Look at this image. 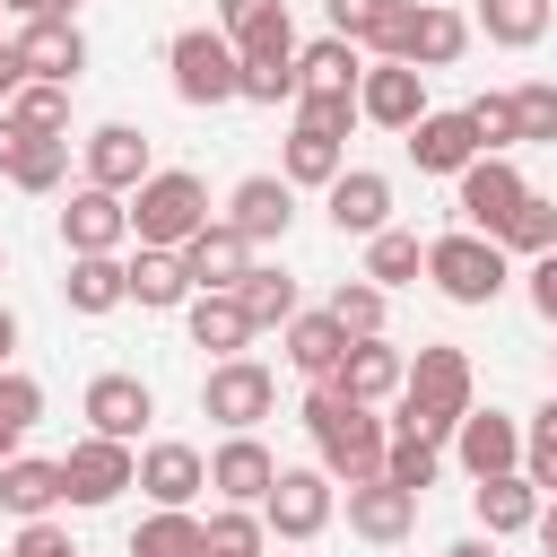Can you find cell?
I'll list each match as a JSON object with an SVG mask.
<instances>
[{
    "label": "cell",
    "instance_id": "cell-1",
    "mask_svg": "<svg viewBox=\"0 0 557 557\" xmlns=\"http://www.w3.org/2000/svg\"><path fill=\"white\" fill-rule=\"evenodd\" d=\"M305 435H313V453H322V470L331 479H383V453H392V426L366 409V400H339L331 383H313V400H305Z\"/></svg>",
    "mask_w": 557,
    "mask_h": 557
},
{
    "label": "cell",
    "instance_id": "cell-2",
    "mask_svg": "<svg viewBox=\"0 0 557 557\" xmlns=\"http://www.w3.org/2000/svg\"><path fill=\"white\" fill-rule=\"evenodd\" d=\"M461 418H470V357L461 348H418V366L400 383V435L453 444Z\"/></svg>",
    "mask_w": 557,
    "mask_h": 557
},
{
    "label": "cell",
    "instance_id": "cell-3",
    "mask_svg": "<svg viewBox=\"0 0 557 557\" xmlns=\"http://www.w3.org/2000/svg\"><path fill=\"white\" fill-rule=\"evenodd\" d=\"M200 226H209V183H200V174L165 165V174H148V183L131 191V235H139V244H157V252H183Z\"/></svg>",
    "mask_w": 557,
    "mask_h": 557
},
{
    "label": "cell",
    "instance_id": "cell-4",
    "mask_svg": "<svg viewBox=\"0 0 557 557\" xmlns=\"http://www.w3.org/2000/svg\"><path fill=\"white\" fill-rule=\"evenodd\" d=\"M165 61H174V96L183 104H235L244 96V52L218 26H183Z\"/></svg>",
    "mask_w": 557,
    "mask_h": 557
},
{
    "label": "cell",
    "instance_id": "cell-5",
    "mask_svg": "<svg viewBox=\"0 0 557 557\" xmlns=\"http://www.w3.org/2000/svg\"><path fill=\"white\" fill-rule=\"evenodd\" d=\"M426 278L453 296V305H496L505 296V244L496 235H435L426 244Z\"/></svg>",
    "mask_w": 557,
    "mask_h": 557
},
{
    "label": "cell",
    "instance_id": "cell-6",
    "mask_svg": "<svg viewBox=\"0 0 557 557\" xmlns=\"http://www.w3.org/2000/svg\"><path fill=\"white\" fill-rule=\"evenodd\" d=\"M200 409H209L226 435H252V426L278 409V383H270V366H261V357H226V366H209Z\"/></svg>",
    "mask_w": 557,
    "mask_h": 557
},
{
    "label": "cell",
    "instance_id": "cell-7",
    "mask_svg": "<svg viewBox=\"0 0 557 557\" xmlns=\"http://www.w3.org/2000/svg\"><path fill=\"white\" fill-rule=\"evenodd\" d=\"M357 113L409 139V131L426 122V70H409V61H366V78H357Z\"/></svg>",
    "mask_w": 557,
    "mask_h": 557
},
{
    "label": "cell",
    "instance_id": "cell-8",
    "mask_svg": "<svg viewBox=\"0 0 557 557\" xmlns=\"http://www.w3.org/2000/svg\"><path fill=\"white\" fill-rule=\"evenodd\" d=\"M252 270H261V261H252V235H235L226 218L200 226V235L183 244V278H191V296H235Z\"/></svg>",
    "mask_w": 557,
    "mask_h": 557
},
{
    "label": "cell",
    "instance_id": "cell-9",
    "mask_svg": "<svg viewBox=\"0 0 557 557\" xmlns=\"http://www.w3.org/2000/svg\"><path fill=\"white\" fill-rule=\"evenodd\" d=\"M61 479H70V505H113L122 487H139V453L113 435H87V444H70Z\"/></svg>",
    "mask_w": 557,
    "mask_h": 557
},
{
    "label": "cell",
    "instance_id": "cell-10",
    "mask_svg": "<svg viewBox=\"0 0 557 557\" xmlns=\"http://www.w3.org/2000/svg\"><path fill=\"white\" fill-rule=\"evenodd\" d=\"M331 505H339L331 470H278V487L261 496V522H270L278 540H313V531L331 522Z\"/></svg>",
    "mask_w": 557,
    "mask_h": 557
},
{
    "label": "cell",
    "instance_id": "cell-11",
    "mask_svg": "<svg viewBox=\"0 0 557 557\" xmlns=\"http://www.w3.org/2000/svg\"><path fill=\"white\" fill-rule=\"evenodd\" d=\"M522 200H531V183L513 174V157H479V165L461 174V218H470V235H505Z\"/></svg>",
    "mask_w": 557,
    "mask_h": 557
},
{
    "label": "cell",
    "instance_id": "cell-12",
    "mask_svg": "<svg viewBox=\"0 0 557 557\" xmlns=\"http://www.w3.org/2000/svg\"><path fill=\"white\" fill-rule=\"evenodd\" d=\"M17 61H26V78H44V87H70V78L87 70V35H78L70 17H26V35H17Z\"/></svg>",
    "mask_w": 557,
    "mask_h": 557
},
{
    "label": "cell",
    "instance_id": "cell-13",
    "mask_svg": "<svg viewBox=\"0 0 557 557\" xmlns=\"http://www.w3.org/2000/svg\"><path fill=\"white\" fill-rule=\"evenodd\" d=\"M157 165H148V131H131V122H104V131H87V183L96 191H139Z\"/></svg>",
    "mask_w": 557,
    "mask_h": 557
},
{
    "label": "cell",
    "instance_id": "cell-14",
    "mask_svg": "<svg viewBox=\"0 0 557 557\" xmlns=\"http://www.w3.org/2000/svg\"><path fill=\"white\" fill-rule=\"evenodd\" d=\"M453 453H461L470 479H505V470H522V426L505 409H470L461 435H453Z\"/></svg>",
    "mask_w": 557,
    "mask_h": 557
},
{
    "label": "cell",
    "instance_id": "cell-15",
    "mask_svg": "<svg viewBox=\"0 0 557 557\" xmlns=\"http://www.w3.org/2000/svg\"><path fill=\"white\" fill-rule=\"evenodd\" d=\"M209 487H218L226 505H261V496L278 487V461H270V444H261V435H226V444L209 453Z\"/></svg>",
    "mask_w": 557,
    "mask_h": 557
},
{
    "label": "cell",
    "instance_id": "cell-16",
    "mask_svg": "<svg viewBox=\"0 0 557 557\" xmlns=\"http://www.w3.org/2000/svg\"><path fill=\"white\" fill-rule=\"evenodd\" d=\"M287 218H296V183H287V174H244V183H235V200H226V226H235V235H252V244L287 235Z\"/></svg>",
    "mask_w": 557,
    "mask_h": 557
},
{
    "label": "cell",
    "instance_id": "cell-17",
    "mask_svg": "<svg viewBox=\"0 0 557 557\" xmlns=\"http://www.w3.org/2000/svg\"><path fill=\"white\" fill-rule=\"evenodd\" d=\"M122 235H131V200L122 191H96V183L70 191V209H61V244L70 252H113Z\"/></svg>",
    "mask_w": 557,
    "mask_h": 557
},
{
    "label": "cell",
    "instance_id": "cell-18",
    "mask_svg": "<svg viewBox=\"0 0 557 557\" xmlns=\"http://www.w3.org/2000/svg\"><path fill=\"white\" fill-rule=\"evenodd\" d=\"M409 522H418V496L409 487H392V479H357L348 487V531L357 540L392 548V540H409Z\"/></svg>",
    "mask_w": 557,
    "mask_h": 557
},
{
    "label": "cell",
    "instance_id": "cell-19",
    "mask_svg": "<svg viewBox=\"0 0 557 557\" xmlns=\"http://www.w3.org/2000/svg\"><path fill=\"white\" fill-rule=\"evenodd\" d=\"M331 226H339V235H366V244H374V235L392 226V183H383L374 165H348V174L331 183Z\"/></svg>",
    "mask_w": 557,
    "mask_h": 557
},
{
    "label": "cell",
    "instance_id": "cell-20",
    "mask_svg": "<svg viewBox=\"0 0 557 557\" xmlns=\"http://www.w3.org/2000/svg\"><path fill=\"white\" fill-rule=\"evenodd\" d=\"M409 383V366H400V348H383V339H348V357H339V374H331V392L339 400H392Z\"/></svg>",
    "mask_w": 557,
    "mask_h": 557
},
{
    "label": "cell",
    "instance_id": "cell-21",
    "mask_svg": "<svg viewBox=\"0 0 557 557\" xmlns=\"http://www.w3.org/2000/svg\"><path fill=\"white\" fill-rule=\"evenodd\" d=\"M409 157H418V174H470V165H479L470 113H426V122L409 131Z\"/></svg>",
    "mask_w": 557,
    "mask_h": 557
},
{
    "label": "cell",
    "instance_id": "cell-22",
    "mask_svg": "<svg viewBox=\"0 0 557 557\" xmlns=\"http://www.w3.org/2000/svg\"><path fill=\"white\" fill-rule=\"evenodd\" d=\"M87 418H96V435L131 444V435L157 418V400H148V383H139V374H96V383H87Z\"/></svg>",
    "mask_w": 557,
    "mask_h": 557
},
{
    "label": "cell",
    "instance_id": "cell-23",
    "mask_svg": "<svg viewBox=\"0 0 557 557\" xmlns=\"http://www.w3.org/2000/svg\"><path fill=\"white\" fill-rule=\"evenodd\" d=\"M218 35H226L235 52H296L287 0H218Z\"/></svg>",
    "mask_w": 557,
    "mask_h": 557
},
{
    "label": "cell",
    "instance_id": "cell-24",
    "mask_svg": "<svg viewBox=\"0 0 557 557\" xmlns=\"http://www.w3.org/2000/svg\"><path fill=\"white\" fill-rule=\"evenodd\" d=\"M61 296H70V313H113V305H131V261H113V252H70Z\"/></svg>",
    "mask_w": 557,
    "mask_h": 557
},
{
    "label": "cell",
    "instance_id": "cell-25",
    "mask_svg": "<svg viewBox=\"0 0 557 557\" xmlns=\"http://www.w3.org/2000/svg\"><path fill=\"white\" fill-rule=\"evenodd\" d=\"M139 487H148L157 505H183V513H191V496L209 487V461H200L191 444H148V453H139Z\"/></svg>",
    "mask_w": 557,
    "mask_h": 557
},
{
    "label": "cell",
    "instance_id": "cell-26",
    "mask_svg": "<svg viewBox=\"0 0 557 557\" xmlns=\"http://www.w3.org/2000/svg\"><path fill=\"white\" fill-rule=\"evenodd\" d=\"M461 44H470V26H461L453 9H435V0H418L400 61H409V70H453V61H461Z\"/></svg>",
    "mask_w": 557,
    "mask_h": 557
},
{
    "label": "cell",
    "instance_id": "cell-27",
    "mask_svg": "<svg viewBox=\"0 0 557 557\" xmlns=\"http://www.w3.org/2000/svg\"><path fill=\"white\" fill-rule=\"evenodd\" d=\"M61 496H70L61 461H0V505H9L17 522H44V513H52Z\"/></svg>",
    "mask_w": 557,
    "mask_h": 557
},
{
    "label": "cell",
    "instance_id": "cell-28",
    "mask_svg": "<svg viewBox=\"0 0 557 557\" xmlns=\"http://www.w3.org/2000/svg\"><path fill=\"white\" fill-rule=\"evenodd\" d=\"M470 496H479V522H487V540H505V531H540V487H531L522 470H505V479H479Z\"/></svg>",
    "mask_w": 557,
    "mask_h": 557
},
{
    "label": "cell",
    "instance_id": "cell-29",
    "mask_svg": "<svg viewBox=\"0 0 557 557\" xmlns=\"http://www.w3.org/2000/svg\"><path fill=\"white\" fill-rule=\"evenodd\" d=\"M296 70H305V96H357L366 52H357L348 35H322V44H305V52H296Z\"/></svg>",
    "mask_w": 557,
    "mask_h": 557
},
{
    "label": "cell",
    "instance_id": "cell-30",
    "mask_svg": "<svg viewBox=\"0 0 557 557\" xmlns=\"http://www.w3.org/2000/svg\"><path fill=\"white\" fill-rule=\"evenodd\" d=\"M339 357H348V331H339L331 313H296V322H287V366H296V374L331 383V374H339Z\"/></svg>",
    "mask_w": 557,
    "mask_h": 557
},
{
    "label": "cell",
    "instance_id": "cell-31",
    "mask_svg": "<svg viewBox=\"0 0 557 557\" xmlns=\"http://www.w3.org/2000/svg\"><path fill=\"white\" fill-rule=\"evenodd\" d=\"M183 296H191V278H183V252H157V244H139V252H131V305L165 313V305H183Z\"/></svg>",
    "mask_w": 557,
    "mask_h": 557
},
{
    "label": "cell",
    "instance_id": "cell-32",
    "mask_svg": "<svg viewBox=\"0 0 557 557\" xmlns=\"http://www.w3.org/2000/svg\"><path fill=\"white\" fill-rule=\"evenodd\" d=\"M191 339H200V348H218V366H226V357H244V339H252L244 296H191Z\"/></svg>",
    "mask_w": 557,
    "mask_h": 557
},
{
    "label": "cell",
    "instance_id": "cell-33",
    "mask_svg": "<svg viewBox=\"0 0 557 557\" xmlns=\"http://www.w3.org/2000/svg\"><path fill=\"white\" fill-rule=\"evenodd\" d=\"M200 548H209V522H191L183 505H157L131 531V557H200Z\"/></svg>",
    "mask_w": 557,
    "mask_h": 557
},
{
    "label": "cell",
    "instance_id": "cell-34",
    "mask_svg": "<svg viewBox=\"0 0 557 557\" xmlns=\"http://www.w3.org/2000/svg\"><path fill=\"white\" fill-rule=\"evenodd\" d=\"M0 113H9L26 139H61V131H70V87H44V78H26V87H17Z\"/></svg>",
    "mask_w": 557,
    "mask_h": 557
},
{
    "label": "cell",
    "instance_id": "cell-35",
    "mask_svg": "<svg viewBox=\"0 0 557 557\" xmlns=\"http://www.w3.org/2000/svg\"><path fill=\"white\" fill-rule=\"evenodd\" d=\"M418 270H426V244L400 235V226H383V235L366 244V270H357V278H374V287H409Z\"/></svg>",
    "mask_w": 557,
    "mask_h": 557
},
{
    "label": "cell",
    "instance_id": "cell-36",
    "mask_svg": "<svg viewBox=\"0 0 557 557\" xmlns=\"http://www.w3.org/2000/svg\"><path fill=\"white\" fill-rule=\"evenodd\" d=\"M244 96H252V104H296V96H305L296 52H244Z\"/></svg>",
    "mask_w": 557,
    "mask_h": 557
},
{
    "label": "cell",
    "instance_id": "cell-37",
    "mask_svg": "<svg viewBox=\"0 0 557 557\" xmlns=\"http://www.w3.org/2000/svg\"><path fill=\"white\" fill-rule=\"evenodd\" d=\"M339 174H348V165H339V139L296 122V131H287V183H322V191H331Z\"/></svg>",
    "mask_w": 557,
    "mask_h": 557
},
{
    "label": "cell",
    "instance_id": "cell-38",
    "mask_svg": "<svg viewBox=\"0 0 557 557\" xmlns=\"http://www.w3.org/2000/svg\"><path fill=\"white\" fill-rule=\"evenodd\" d=\"M235 296H244L252 331H287V322H296V278H287V270H252Z\"/></svg>",
    "mask_w": 557,
    "mask_h": 557
},
{
    "label": "cell",
    "instance_id": "cell-39",
    "mask_svg": "<svg viewBox=\"0 0 557 557\" xmlns=\"http://www.w3.org/2000/svg\"><path fill=\"white\" fill-rule=\"evenodd\" d=\"M322 313H331L348 339H383V287H374V278H339Z\"/></svg>",
    "mask_w": 557,
    "mask_h": 557
},
{
    "label": "cell",
    "instance_id": "cell-40",
    "mask_svg": "<svg viewBox=\"0 0 557 557\" xmlns=\"http://www.w3.org/2000/svg\"><path fill=\"white\" fill-rule=\"evenodd\" d=\"M479 26H487V44H540L548 35V0H479Z\"/></svg>",
    "mask_w": 557,
    "mask_h": 557
},
{
    "label": "cell",
    "instance_id": "cell-41",
    "mask_svg": "<svg viewBox=\"0 0 557 557\" xmlns=\"http://www.w3.org/2000/svg\"><path fill=\"white\" fill-rule=\"evenodd\" d=\"M35 418H44V383L35 374H0V461H17Z\"/></svg>",
    "mask_w": 557,
    "mask_h": 557
},
{
    "label": "cell",
    "instance_id": "cell-42",
    "mask_svg": "<svg viewBox=\"0 0 557 557\" xmlns=\"http://www.w3.org/2000/svg\"><path fill=\"white\" fill-rule=\"evenodd\" d=\"M261 548H270V522H261L252 505L209 513V548H200V557H261Z\"/></svg>",
    "mask_w": 557,
    "mask_h": 557
},
{
    "label": "cell",
    "instance_id": "cell-43",
    "mask_svg": "<svg viewBox=\"0 0 557 557\" xmlns=\"http://www.w3.org/2000/svg\"><path fill=\"white\" fill-rule=\"evenodd\" d=\"M496 244H505V252H531V261H540V252H557V200H540V191H531Z\"/></svg>",
    "mask_w": 557,
    "mask_h": 557
},
{
    "label": "cell",
    "instance_id": "cell-44",
    "mask_svg": "<svg viewBox=\"0 0 557 557\" xmlns=\"http://www.w3.org/2000/svg\"><path fill=\"white\" fill-rule=\"evenodd\" d=\"M435 470H444V461H435V444H426V435H392V453H383V479H392V487L426 496V487H435Z\"/></svg>",
    "mask_w": 557,
    "mask_h": 557
},
{
    "label": "cell",
    "instance_id": "cell-45",
    "mask_svg": "<svg viewBox=\"0 0 557 557\" xmlns=\"http://www.w3.org/2000/svg\"><path fill=\"white\" fill-rule=\"evenodd\" d=\"M522 479H531L540 496H557V392H548V409H540L531 435H522Z\"/></svg>",
    "mask_w": 557,
    "mask_h": 557
},
{
    "label": "cell",
    "instance_id": "cell-46",
    "mask_svg": "<svg viewBox=\"0 0 557 557\" xmlns=\"http://www.w3.org/2000/svg\"><path fill=\"white\" fill-rule=\"evenodd\" d=\"M61 174H70V139H26V148H17V165H9V183H17V191H52Z\"/></svg>",
    "mask_w": 557,
    "mask_h": 557
},
{
    "label": "cell",
    "instance_id": "cell-47",
    "mask_svg": "<svg viewBox=\"0 0 557 557\" xmlns=\"http://www.w3.org/2000/svg\"><path fill=\"white\" fill-rule=\"evenodd\" d=\"M470 113V131H479V157H505L513 139H522V122H513V96H479V104H461Z\"/></svg>",
    "mask_w": 557,
    "mask_h": 557
},
{
    "label": "cell",
    "instance_id": "cell-48",
    "mask_svg": "<svg viewBox=\"0 0 557 557\" xmlns=\"http://www.w3.org/2000/svg\"><path fill=\"white\" fill-rule=\"evenodd\" d=\"M513 122H522V139H557V87L548 78L513 87Z\"/></svg>",
    "mask_w": 557,
    "mask_h": 557
},
{
    "label": "cell",
    "instance_id": "cell-49",
    "mask_svg": "<svg viewBox=\"0 0 557 557\" xmlns=\"http://www.w3.org/2000/svg\"><path fill=\"white\" fill-rule=\"evenodd\" d=\"M296 122H305V131H331V139H348V122H357V96H296Z\"/></svg>",
    "mask_w": 557,
    "mask_h": 557
},
{
    "label": "cell",
    "instance_id": "cell-50",
    "mask_svg": "<svg viewBox=\"0 0 557 557\" xmlns=\"http://www.w3.org/2000/svg\"><path fill=\"white\" fill-rule=\"evenodd\" d=\"M17 557H78V548H70V531H52V522H26V531H17Z\"/></svg>",
    "mask_w": 557,
    "mask_h": 557
},
{
    "label": "cell",
    "instance_id": "cell-51",
    "mask_svg": "<svg viewBox=\"0 0 557 557\" xmlns=\"http://www.w3.org/2000/svg\"><path fill=\"white\" fill-rule=\"evenodd\" d=\"M531 305L557 322V252H540V261H531Z\"/></svg>",
    "mask_w": 557,
    "mask_h": 557
},
{
    "label": "cell",
    "instance_id": "cell-52",
    "mask_svg": "<svg viewBox=\"0 0 557 557\" xmlns=\"http://www.w3.org/2000/svg\"><path fill=\"white\" fill-rule=\"evenodd\" d=\"M26 87V61H17V44H0V104Z\"/></svg>",
    "mask_w": 557,
    "mask_h": 557
},
{
    "label": "cell",
    "instance_id": "cell-53",
    "mask_svg": "<svg viewBox=\"0 0 557 557\" xmlns=\"http://www.w3.org/2000/svg\"><path fill=\"white\" fill-rule=\"evenodd\" d=\"M17 148H26V131H17V122H9V113H0V174H9V165H17Z\"/></svg>",
    "mask_w": 557,
    "mask_h": 557
},
{
    "label": "cell",
    "instance_id": "cell-54",
    "mask_svg": "<svg viewBox=\"0 0 557 557\" xmlns=\"http://www.w3.org/2000/svg\"><path fill=\"white\" fill-rule=\"evenodd\" d=\"M0 9H26V17H70L78 0H0Z\"/></svg>",
    "mask_w": 557,
    "mask_h": 557
},
{
    "label": "cell",
    "instance_id": "cell-55",
    "mask_svg": "<svg viewBox=\"0 0 557 557\" xmlns=\"http://www.w3.org/2000/svg\"><path fill=\"white\" fill-rule=\"evenodd\" d=\"M540 548H548V557H557V496H548V505H540Z\"/></svg>",
    "mask_w": 557,
    "mask_h": 557
},
{
    "label": "cell",
    "instance_id": "cell-56",
    "mask_svg": "<svg viewBox=\"0 0 557 557\" xmlns=\"http://www.w3.org/2000/svg\"><path fill=\"white\" fill-rule=\"evenodd\" d=\"M444 557H496V540H453Z\"/></svg>",
    "mask_w": 557,
    "mask_h": 557
},
{
    "label": "cell",
    "instance_id": "cell-57",
    "mask_svg": "<svg viewBox=\"0 0 557 557\" xmlns=\"http://www.w3.org/2000/svg\"><path fill=\"white\" fill-rule=\"evenodd\" d=\"M9 348H17V313L0 305V357H9Z\"/></svg>",
    "mask_w": 557,
    "mask_h": 557
},
{
    "label": "cell",
    "instance_id": "cell-58",
    "mask_svg": "<svg viewBox=\"0 0 557 557\" xmlns=\"http://www.w3.org/2000/svg\"><path fill=\"white\" fill-rule=\"evenodd\" d=\"M0 261H9V252H0Z\"/></svg>",
    "mask_w": 557,
    "mask_h": 557
}]
</instances>
